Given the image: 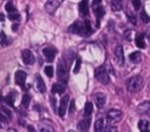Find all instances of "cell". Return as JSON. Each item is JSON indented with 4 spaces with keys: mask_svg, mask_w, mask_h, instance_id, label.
Returning a JSON list of instances; mask_svg holds the SVG:
<instances>
[{
    "mask_svg": "<svg viewBox=\"0 0 150 132\" xmlns=\"http://www.w3.org/2000/svg\"><path fill=\"white\" fill-rule=\"evenodd\" d=\"M7 36L5 35V33H0V43L2 44V46H5L7 42Z\"/></svg>",
    "mask_w": 150,
    "mask_h": 132,
    "instance_id": "d6a6232c",
    "label": "cell"
},
{
    "mask_svg": "<svg viewBox=\"0 0 150 132\" xmlns=\"http://www.w3.org/2000/svg\"><path fill=\"white\" fill-rule=\"evenodd\" d=\"M130 33H131L130 30H127V32H125V34H124V37H125L127 40H129V34H130Z\"/></svg>",
    "mask_w": 150,
    "mask_h": 132,
    "instance_id": "b9f144b4",
    "label": "cell"
},
{
    "mask_svg": "<svg viewBox=\"0 0 150 132\" xmlns=\"http://www.w3.org/2000/svg\"><path fill=\"white\" fill-rule=\"evenodd\" d=\"M95 77L102 84L109 83V75H108V71H107L104 65H101V67L95 69Z\"/></svg>",
    "mask_w": 150,
    "mask_h": 132,
    "instance_id": "3957f363",
    "label": "cell"
},
{
    "mask_svg": "<svg viewBox=\"0 0 150 132\" xmlns=\"http://www.w3.org/2000/svg\"><path fill=\"white\" fill-rule=\"evenodd\" d=\"M36 88H38V90L40 92H45L46 91V85H45V82L41 78V76H38L36 77Z\"/></svg>",
    "mask_w": 150,
    "mask_h": 132,
    "instance_id": "7402d4cb",
    "label": "cell"
},
{
    "mask_svg": "<svg viewBox=\"0 0 150 132\" xmlns=\"http://www.w3.org/2000/svg\"><path fill=\"white\" fill-rule=\"evenodd\" d=\"M4 20H5V15L0 13V21H4Z\"/></svg>",
    "mask_w": 150,
    "mask_h": 132,
    "instance_id": "ee69618b",
    "label": "cell"
},
{
    "mask_svg": "<svg viewBox=\"0 0 150 132\" xmlns=\"http://www.w3.org/2000/svg\"><path fill=\"white\" fill-rule=\"evenodd\" d=\"M26 78H27V74H26L25 71L18 70V71L15 72V82H16V84L23 86V84H25V82H26Z\"/></svg>",
    "mask_w": 150,
    "mask_h": 132,
    "instance_id": "30bf717a",
    "label": "cell"
},
{
    "mask_svg": "<svg viewBox=\"0 0 150 132\" xmlns=\"http://www.w3.org/2000/svg\"><path fill=\"white\" fill-rule=\"evenodd\" d=\"M132 5H134V8L138 11L141 8V0H132Z\"/></svg>",
    "mask_w": 150,
    "mask_h": 132,
    "instance_id": "e575fe53",
    "label": "cell"
},
{
    "mask_svg": "<svg viewBox=\"0 0 150 132\" xmlns=\"http://www.w3.org/2000/svg\"><path fill=\"white\" fill-rule=\"evenodd\" d=\"M42 53L48 62H53L55 58V55H56V49L54 47H46V48H43Z\"/></svg>",
    "mask_w": 150,
    "mask_h": 132,
    "instance_id": "52a82bcc",
    "label": "cell"
},
{
    "mask_svg": "<svg viewBox=\"0 0 150 132\" xmlns=\"http://www.w3.org/2000/svg\"><path fill=\"white\" fill-rule=\"evenodd\" d=\"M70 62H71V58H68L67 55H66V53H64V56L59 62L57 69H56V75H57L59 79L62 81V82H66L67 81V77H68V68L70 65Z\"/></svg>",
    "mask_w": 150,
    "mask_h": 132,
    "instance_id": "6da1fadb",
    "label": "cell"
},
{
    "mask_svg": "<svg viewBox=\"0 0 150 132\" xmlns=\"http://www.w3.org/2000/svg\"><path fill=\"white\" fill-rule=\"evenodd\" d=\"M127 16H128V19H129V21L132 23V25H136V18L134 16V15H130L129 13H127Z\"/></svg>",
    "mask_w": 150,
    "mask_h": 132,
    "instance_id": "8d00e7d4",
    "label": "cell"
},
{
    "mask_svg": "<svg viewBox=\"0 0 150 132\" xmlns=\"http://www.w3.org/2000/svg\"><path fill=\"white\" fill-rule=\"evenodd\" d=\"M5 103H7L9 106H13V105H14V97H13V93H9L8 96L5 97Z\"/></svg>",
    "mask_w": 150,
    "mask_h": 132,
    "instance_id": "4316f807",
    "label": "cell"
},
{
    "mask_svg": "<svg viewBox=\"0 0 150 132\" xmlns=\"http://www.w3.org/2000/svg\"><path fill=\"white\" fill-rule=\"evenodd\" d=\"M115 55H116V58H117L118 64L122 65L124 63V55H123V48H122V46H117L115 48Z\"/></svg>",
    "mask_w": 150,
    "mask_h": 132,
    "instance_id": "4fadbf2b",
    "label": "cell"
},
{
    "mask_svg": "<svg viewBox=\"0 0 150 132\" xmlns=\"http://www.w3.org/2000/svg\"><path fill=\"white\" fill-rule=\"evenodd\" d=\"M45 74H46L48 77H53V75H54V69H53V67H52V65H47V67L45 68Z\"/></svg>",
    "mask_w": 150,
    "mask_h": 132,
    "instance_id": "83f0119b",
    "label": "cell"
},
{
    "mask_svg": "<svg viewBox=\"0 0 150 132\" xmlns=\"http://www.w3.org/2000/svg\"><path fill=\"white\" fill-rule=\"evenodd\" d=\"M29 103H30V96L29 95H23V97H22V100H21V104H22V106H25V107H28V105H29Z\"/></svg>",
    "mask_w": 150,
    "mask_h": 132,
    "instance_id": "484cf974",
    "label": "cell"
},
{
    "mask_svg": "<svg viewBox=\"0 0 150 132\" xmlns=\"http://www.w3.org/2000/svg\"><path fill=\"white\" fill-rule=\"evenodd\" d=\"M103 132H117V128H116L115 126H111V125H110V126L105 127Z\"/></svg>",
    "mask_w": 150,
    "mask_h": 132,
    "instance_id": "d590c367",
    "label": "cell"
},
{
    "mask_svg": "<svg viewBox=\"0 0 150 132\" xmlns=\"http://www.w3.org/2000/svg\"><path fill=\"white\" fill-rule=\"evenodd\" d=\"M121 119H122V112L120 110L112 109V110H109L108 111V113H107V120H108L109 124H116Z\"/></svg>",
    "mask_w": 150,
    "mask_h": 132,
    "instance_id": "277c9868",
    "label": "cell"
},
{
    "mask_svg": "<svg viewBox=\"0 0 150 132\" xmlns=\"http://www.w3.org/2000/svg\"><path fill=\"white\" fill-rule=\"evenodd\" d=\"M12 28H13V29H16V28H18V25H13V27H12Z\"/></svg>",
    "mask_w": 150,
    "mask_h": 132,
    "instance_id": "f6af8a7d",
    "label": "cell"
},
{
    "mask_svg": "<svg viewBox=\"0 0 150 132\" xmlns=\"http://www.w3.org/2000/svg\"><path fill=\"white\" fill-rule=\"evenodd\" d=\"M135 42H136V46L141 49L145 48V41H144V34L143 33H138L136 35V39H135Z\"/></svg>",
    "mask_w": 150,
    "mask_h": 132,
    "instance_id": "5bb4252c",
    "label": "cell"
},
{
    "mask_svg": "<svg viewBox=\"0 0 150 132\" xmlns=\"http://www.w3.org/2000/svg\"><path fill=\"white\" fill-rule=\"evenodd\" d=\"M93 112V104L90 102H87L84 105V116H90Z\"/></svg>",
    "mask_w": 150,
    "mask_h": 132,
    "instance_id": "cb8c5ba5",
    "label": "cell"
},
{
    "mask_svg": "<svg viewBox=\"0 0 150 132\" xmlns=\"http://www.w3.org/2000/svg\"><path fill=\"white\" fill-rule=\"evenodd\" d=\"M138 128L141 132H150V124L145 119H141L138 121Z\"/></svg>",
    "mask_w": 150,
    "mask_h": 132,
    "instance_id": "9a60e30c",
    "label": "cell"
},
{
    "mask_svg": "<svg viewBox=\"0 0 150 132\" xmlns=\"http://www.w3.org/2000/svg\"><path fill=\"white\" fill-rule=\"evenodd\" d=\"M5 9H6L8 13H13V12H16V11H15V7H14V5H13V4H11V2L6 4V6H5Z\"/></svg>",
    "mask_w": 150,
    "mask_h": 132,
    "instance_id": "4dcf8cb0",
    "label": "cell"
},
{
    "mask_svg": "<svg viewBox=\"0 0 150 132\" xmlns=\"http://www.w3.org/2000/svg\"><path fill=\"white\" fill-rule=\"evenodd\" d=\"M143 79L141 76H132L127 81V89L129 92H136L142 88Z\"/></svg>",
    "mask_w": 150,
    "mask_h": 132,
    "instance_id": "7a4b0ae2",
    "label": "cell"
},
{
    "mask_svg": "<svg viewBox=\"0 0 150 132\" xmlns=\"http://www.w3.org/2000/svg\"><path fill=\"white\" fill-rule=\"evenodd\" d=\"M111 1H112V2H121L122 0H111Z\"/></svg>",
    "mask_w": 150,
    "mask_h": 132,
    "instance_id": "bcb514c9",
    "label": "cell"
},
{
    "mask_svg": "<svg viewBox=\"0 0 150 132\" xmlns=\"http://www.w3.org/2000/svg\"><path fill=\"white\" fill-rule=\"evenodd\" d=\"M64 90H66V86H64V84H61V83H55L52 86L53 93H63Z\"/></svg>",
    "mask_w": 150,
    "mask_h": 132,
    "instance_id": "d6986e66",
    "label": "cell"
},
{
    "mask_svg": "<svg viewBox=\"0 0 150 132\" xmlns=\"http://www.w3.org/2000/svg\"><path fill=\"white\" fill-rule=\"evenodd\" d=\"M83 25H84V32H86V36H89L91 34V26H90V22L88 20L83 21Z\"/></svg>",
    "mask_w": 150,
    "mask_h": 132,
    "instance_id": "d4e9b609",
    "label": "cell"
},
{
    "mask_svg": "<svg viewBox=\"0 0 150 132\" xmlns=\"http://www.w3.org/2000/svg\"><path fill=\"white\" fill-rule=\"evenodd\" d=\"M62 1H63V0H47V2H46V5H45L46 12L49 13V14H53V13L60 7V5L62 4Z\"/></svg>",
    "mask_w": 150,
    "mask_h": 132,
    "instance_id": "8992f818",
    "label": "cell"
},
{
    "mask_svg": "<svg viewBox=\"0 0 150 132\" xmlns=\"http://www.w3.org/2000/svg\"><path fill=\"white\" fill-rule=\"evenodd\" d=\"M68 32H69V33H73V34H79V35H81V36H86L84 25H83V22H80V21H76V22H74L71 26H69Z\"/></svg>",
    "mask_w": 150,
    "mask_h": 132,
    "instance_id": "5b68a950",
    "label": "cell"
},
{
    "mask_svg": "<svg viewBox=\"0 0 150 132\" xmlns=\"http://www.w3.org/2000/svg\"><path fill=\"white\" fill-rule=\"evenodd\" d=\"M27 128H28V131H29V132H35L34 127H33V126H30V125H28V126H27Z\"/></svg>",
    "mask_w": 150,
    "mask_h": 132,
    "instance_id": "7bdbcfd3",
    "label": "cell"
},
{
    "mask_svg": "<svg viewBox=\"0 0 150 132\" xmlns=\"http://www.w3.org/2000/svg\"><path fill=\"white\" fill-rule=\"evenodd\" d=\"M137 111L139 113H150V102H143L137 106Z\"/></svg>",
    "mask_w": 150,
    "mask_h": 132,
    "instance_id": "e0dca14e",
    "label": "cell"
},
{
    "mask_svg": "<svg viewBox=\"0 0 150 132\" xmlns=\"http://www.w3.org/2000/svg\"><path fill=\"white\" fill-rule=\"evenodd\" d=\"M2 112H4V113H6V116H7V118H8V119H11V117H12V113H11V112H9L7 109L2 107Z\"/></svg>",
    "mask_w": 150,
    "mask_h": 132,
    "instance_id": "f35d334b",
    "label": "cell"
},
{
    "mask_svg": "<svg viewBox=\"0 0 150 132\" xmlns=\"http://www.w3.org/2000/svg\"><path fill=\"white\" fill-rule=\"evenodd\" d=\"M100 2H101V0H94L93 1V8H95V7H97V6H100Z\"/></svg>",
    "mask_w": 150,
    "mask_h": 132,
    "instance_id": "ab89813d",
    "label": "cell"
},
{
    "mask_svg": "<svg viewBox=\"0 0 150 132\" xmlns=\"http://www.w3.org/2000/svg\"><path fill=\"white\" fill-rule=\"evenodd\" d=\"M79 11H80V14L82 16L84 15H88V0H82L79 5Z\"/></svg>",
    "mask_w": 150,
    "mask_h": 132,
    "instance_id": "2e32d148",
    "label": "cell"
},
{
    "mask_svg": "<svg viewBox=\"0 0 150 132\" xmlns=\"http://www.w3.org/2000/svg\"><path fill=\"white\" fill-rule=\"evenodd\" d=\"M122 8V4L121 2H112L111 4V9L112 11H120Z\"/></svg>",
    "mask_w": 150,
    "mask_h": 132,
    "instance_id": "1f68e13d",
    "label": "cell"
},
{
    "mask_svg": "<svg viewBox=\"0 0 150 132\" xmlns=\"http://www.w3.org/2000/svg\"><path fill=\"white\" fill-rule=\"evenodd\" d=\"M74 110H75V100H71L70 105H69V113H73Z\"/></svg>",
    "mask_w": 150,
    "mask_h": 132,
    "instance_id": "74e56055",
    "label": "cell"
},
{
    "mask_svg": "<svg viewBox=\"0 0 150 132\" xmlns=\"http://www.w3.org/2000/svg\"><path fill=\"white\" fill-rule=\"evenodd\" d=\"M94 127H95V132H103L104 128H105L104 127V120H103V118H98L95 121Z\"/></svg>",
    "mask_w": 150,
    "mask_h": 132,
    "instance_id": "44dd1931",
    "label": "cell"
},
{
    "mask_svg": "<svg viewBox=\"0 0 150 132\" xmlns=\"http://www.w3.org/2000/svg\"><path fill=\"white\" fill-rule=\"evenodd\" d=\"M141 21L144 22V23H148V22L150 21V16H149L145 12H142V13H141Z\"/></svg>",
    "mask_w": 150,
    "mask_h": 132,
    "instance_id": "f546056e",
    "label": "cell"
},
{
    "mask_svg": "<svg viewBox=\"0 0 150 132\" xmlns=\"http://www.w3.org/2000/svg\"><path fill=\"white\" fill-rule=\"evenodd\" d=\"M94 13H95V16H96V20H97V26H98L100 20L104 16V8L102 6H97V7L94 8Z\"/></svg>",
    "mask_w": 150,
    "mask_h": 132,
    "instance_id": "ac0fdd59",
    "label": "cell"
},
{
    "mask_svg": "<svg viewBox=\"0 0 150 132\" xmlns=\"http://www.w3.org/2000/svg\"><path fill=\"white\" fill-rule=\"evenodd\" d=\"M80 67H81V60L77 58V60H76V64H75V67H74V72H75V74L80 71Z\"/></svg>",
    "mask_w": 150,
    "mask_h": 132,
    "instance_id": "836d02e7",
    "label": "cell"
},
{
    "mask_svg": "<svg viewBox=\"0 0 150 132\" xmlns=\"http://www.w3.org/2000/svg\"><path fill=\"white\" fill-rule=\"evenodd\" d=\"M8 18L13 21H19L20 20V14L18 12H13V13H9L8 14Z\"/></svg>",
    "mask_w": 150,
    "mask_h": 132,
    "instance_id": "f1b7e54d",
    "label": "cell"
},
{
    "mask_svg": "<svg viewBox=\"0 0 150 132\" xmlns=\"http://www.w3.org/2000/svg\"><path fill=\"white\" fill-rule=\"evenodd\" d=\"M7 119H8L7 117H5L2 113H0V121H7Z\"/></svg>",
    "mask_w": 150,
    "mask_h": 132,
    "instance_id": "60d3db41",
    "label": "cell"
},
{
    "mask_svg": "<svg viewBox=\"0 0 150 132\" xmlns=\"http://www.w3.org/2000/svg\"><path fill=\"white\" fill-rule=\"evenodd\" d=\"M68 132H76V131H74V130H69Z\"/></svg>",
    "mask_w": 150,
    "mask_h": 132,
    "instance_id": "7dc6e473",
    "label": "cell"
},
{
    "mask_svg": "<svg viewBox=\"0 0 150 132\" xmlns=\"http://www.w3.org/2000/svg\"><path fill=\"white\" fill-rule=\"evenodd\" d=\"M68 100H69V96H67V95L61 98L60 107H59V114H60V117H63L66 114V110H67V106H68Z\"/></svg>",
    "mask_w": 150,
    "mask_h": 132,
    "instance_id": "9c48e42d",
    "label": "cell"
},
{
    "mask_svg": "<svg viewBox=\"0 0 150 132\" xmlns=\"http://www.w3.org/2000/svg\"><path fill=\"white\" fill-rule=\"evenodd\" d=\"M40 132H55V131L50 124H41L40 125Z\"/></svg>",
    "mask_w": 150,
    "mask_h": 132,
    "instance_id": "603a6c76",
    "label": "cell"
},
{
    "mask_svg": "<svg viewBox=\"0 0 150 132\" xmlns=\"http://www.w3.org/2000/svg\"><path fill=\"white\" fill-rule=\"evenodd\" d=\"M129 58L132 63H139L142 61V54L139 51H134L129 55Z\"/></svg>",
    "mask_w": 150,
    "mask_h": 132,
    "instance_id": "ffe728a7",
    "label": "cell"
},
{
    "mask_svg": "<svg viewBox=\"0 0 150 132\" xmlns=\"http://www.w3.org/2000/svg\"><path fill=\"white\" fill-rule=\"evenodd\" d=\"M94 98H95V103H96L97 107L98 109H102L104 106V104H105V99H107L105 98V95L102 93V92H97V93H95Z\"/></svg>",
    "mask_w": 150,
    "mask_h": 132,
    "instance_id": "8fae6325",
    "label": "cell"
},
{
    "mask_svg": "<svg viewBox=\"0 0 150 132\" xmlns=\"http://www.w3.org/2000/svg\"><path fill=\"white\" fill-rule=\"evenodd\" d=\"M22 61H23V63H25V64H28V65H30V64H33V63H34L35 58H34V55L32 54V51H30V50L25 49V50L22 51Z\"/></svg>",
    "mask_w": 150,
    "mask_h": 132,
    "instance_id": "ba28073f",
    "label": "cell"
},
{
    "mask_svg": "<svg viewBox=\"0 0 150 132\" xmlns=\"http://www.w3.org/2000/svg\"><path fill=\"white\" fill-rule=\"evenodd\" d=\"M89 127H90V119L89 118L83 119V120L79 121V124H77V128L81 132H88Z\"/></svg>",
    "mask_w": 150,
    "mask_h": 132,
    "instance_id": "7c38bea8",
    "label": "cell"
}]
</instances>
